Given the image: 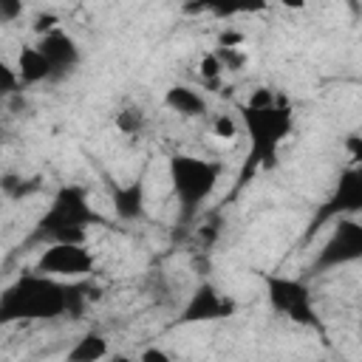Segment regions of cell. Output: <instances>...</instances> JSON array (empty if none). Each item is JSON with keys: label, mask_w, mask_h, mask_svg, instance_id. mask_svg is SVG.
Returning <instances> with one entry per match:
<instances>
[{"label": "cell", "mask_w": 362, "mask_h": 362, "mask_svg": "<svg viewBox=\"0 0 362 362\" xmlns=\"http://www.w3.org/2000/svg\"><path fill=\"white\" fill-rule=\"evenodd\" d=\"M34 45L51 59L54 74H57V82L65 79L68 74H74V71L79 68V62H82V51H79V45H76V40H74L71 34H65L62 28L37 37Z\"/></svg>", "instance_id": "30bf717a"}, {"label": "cell", "mask_w": 362, "mask_h": 362, "mask_svg": "<svg viewBox=\"0 0 362 362\" xmlns=\"http://www.w3.org/2000/svg\"><path fill=\"white\" fill-rule=\"evenodd\" d=\"M223 71H226V68H223V62H221V57H218L215 51H209V54H204V57L198 59V74H201L204 82H218Z\"/></svg>", "instance_id": "ac0fdd59"}, {"label": "cell", "mask_w": 362, "mask_h": 362, "mask_svg": "<svg viewBox=\"0 0 362 362\" xmlns=\"http://www.w3.org/2000/svg\"><path fill=\"white\" fill-rule=\"evenodd\" d=\"M99 297L88 280H62L42 272H28L8 283L0 294V322H37L59 317H82L85 305Z\"/></svg>", "instance_id": "6da1fadb"}, {"label": "cell", "mask_w": 362, "mask_h": 362, "mask_svg": "<svg viewBox=\"0 0 362 362\" xmlns=\"http://www.w3.org/2000/svg\"><path fill=\"white\" fill-rule=\"evenodd\" d=\"M110 351H107V339L99 334V331H88L82 334L68 351H65V359L68 362H96V359H105Z\"/></svg>", "instance_id": "5bb4252c"}, {"label": "cell", "mask_w": 362, "mask_h": 362, "mask_svg": "<svg viewBox=\"0 0 362 362\" xmlns=\"http://www.w3.org/2000/svg\"><path fill=\"white\" fill-rule=\"evenodd\" d=\"M345 153L351 164H362V133H348L345 136Z\"/></svg>", "instance_id": "7402d4cb"}, {"label": "cell", "mask_w": 362, "mask_h": 362, "mask_svg": "<svg viewBox=\"0 0 362 362\" xmlns=\"http://www.w3.org/2000/svg\"><path fill=\"white\" fill-rule=\"evenodd\" d=\"M164 105H167L173 113L184 116V119H201V116L209 113L206 99H204L195 88H189V85H170V88L164 90Z\"/></svg>", "instance_id": "4fadbf2b"}, {"label": "cell", "mask_w": 362, "mask_h": 362, "mask_svg": "<svg viewBox=\"0 0 362 362\" xmlns=\"http://www.w3.org/2000/svg\"><path fill=\"white\" fill-rule=\"evenodd\" d=\"M240 122L232 116V113H218L215 119H212V133L218 136V139H223V141H232V139H238V133H240Z\"/></svg>", "instance_id": "e0dca14e"}, {"label": "cell", "mask_w": 362, "mask_h": 362, "mask_svg": "<svg viewBox=\"0 0 362 362\" xmlns=\"http://www.w3.org/2000/svg\"><path fill=\"white\" fill-rule=\"evenodd\" d=\"M105 223L107 221L96 212V206L90 204V195L82 184H62L54 192L45 212L34 221V226L23 238L20 249L31 252V249H42L48 243H85L88 232L93 226H105Z\"/></svg>", "instance_id": "3957f363"}, {"label": "cell", "mask_w": 362, "mask_h": 362, "mask_svg": "<svg viewBox=\"0 0 362 362\" xmlns=\"http://www.w3.org/2000/svg\"><path fill=\"white\" fill-rule=\"evenodd\" d=\"M110 204L119 221H141L147 215V187L144 178L136 175L124 184H113L110 187Z\"/></svg>", "instance_id": "8fae6325"}, {"label": "cell", "mask_w": 362, "mask_h": 362, "mask_svg": "<svg viewBox=\"0 0 362 362\" xmlns=\"http://www.w3.org/2000/svg\"><path fill=\"white\" fill-rule=\"evenodd\" d=\"M362 260V221L337 218L331 221V235L322 240L317 257L308 266V274H325Z\"/></svg>", "instance_id": "8992f818"}, {"label": "cell", "mask_w": 362, "mask_h": 362, "mask_svg": "<svg viewBox=\"0 0 362 362\" xmlns=\"http://www.w3.org/2000/svg\"><path fill=\"white\" fill-rule=\"evenodd\" d=\"M238 110H240V124L249 136L246 161L238 178V189H240L246 187L255 170H274L280 164V150L294 130V113L269 88H257L249 96V102L240 105Z\"/></svg>", "instance_id": "7a4b0ae2"}, {"label": "cell", "mask_w": 362, "mask_h": 362, "mask_svg": "<svg viewBox=\"0 0 362 362\" xmlns=\"http://www.w3.org/2000/svg\"><path fill=\"white\" fill-rule=\"evenodd\" d=\"M266 300L269 308L286 320H291L294 325L311 328V331H322V322L317 317L314 308V294L308 288L305 280L300 277H286V274H266Z\"/></svg>", "instance_id": "5b68a950"}, {"label": "cell", "mask_w": 362, "mask_h": 362, "mask_svg": "<svg viewBox=\"0 0 362 362\" xmlns=\"http://www.w3.org/2000/svg\"><path fill=\"white\" fill-rule=\"evenodd\" d=\"M25 11V0H0V23L3 25H11L23 17Z\"/></svg>", "instance_id": "ffe728a7"}, {"label": "cell", "mask_w": 362, "mask_h": 362, "mask_svg": "<svg viewBox=\"0 0 362 362\" xmlns=\"http://www.w3.org/2000/svg\"><path fill=\"white\" fill-rule=\"evenodd\" d=\"M269 8V0H238V14H260Z\"/></svg>", "instance_id": "603a6c76"}, {"label": "cell", "mask_w": 362, "mask_h": 362, "mask_svg": "<svg viewBox=\"0 0 362 362\" xmlns=\"http://www.w3.org/2000/svg\"><path fill=\"white\" fill-rule=\"evenodd\" d=\"M0 189L8 201H23V198H31L42 189V178L40 175H31V178H23L17 173H6L3 181H0Z\"/></svg>", "instance_id": "9a60e30c"}, {"label": "cell", "mask_w": 362, "mask_h": 362, "mask_svg": "<svg viewBox=\"0 0 362 362\" xmlns=\"http://www.w3.org/2000/svg\"><path fill=\"white\" fill-rule=\"evenodd\" d=\"M17 74H20V82L23 85H42V82H57V74H54V65L51 59L37 48V45H28L17 54Z\"/></svg>", "instance_id": "7c38bea8"}, {"label": "cell", "mask_w": 362, "mask_h": 362, "mask_svg": "<svg viewBox=\"0 0 362 362\" xmlns=\"http://www.w3.org/2000/svg\"><path fill=\"white\" fill-rule=\"evenodd\" d=\"M34 34L37 37H42V34H51V31H57L59 28V17L54 14V11H40L37 17H34Z\"/></svg>", "instance_id": "44dd1931"}, {"label": "cell", "mask_w": 362, "mask_h": 362, "mask_svg": "<svg viewBox=\"0 0 362 362\" xmlns=\"http://www.w3.org/2000/svg\"><path fill=\"white\" fill-rule=\"evenodd\" d=\"M96 266V257L85 243H48L40 249V257L34 263L37 272L54 274V277H88Z\"/></svg>", "instance_id": "ba28073f"}, {"label": "cell", "mask_w": 362, "mask_h": 362, "mask_svg": "<svg viewBox=\"0 0 362 362\" xmlns=\"http://www.w3.org/2000/svg\"><path fill=\"white\" fill-rule=\"evenodd\" d=\"M113 127L124 136H141L147 127V113L139 105H124L116 116H113Z\"/></svg>", "instance_id": "2e32d148"}, {"label": "cell", "mask_w": 362, "mask_h": 362, "mask_svg": "<svg viewBox=\"0 0 362 362\" xmlns=\"http://www.w3.org/2000/svg\"><path fill=\"white\" fill-rule=\"evenodd\" d=\"M235 300L229 294H223L218 286L212 283H198L192 288V294L187 297L184 308L178 311V325H195V322H215V320H226L235 314Z\"/></svg>", "instance_id": "9c48e42d"}, {"label": "cell", "mask_w": 362, "mask_h": 362, "mask_svg": "<svg viewBox=\"0 0 362 362\" xmlns=\"http://www.w3.org/2000/svg\"><path fill=\"white\" fill-rule=\"evenodd\" d=\"M221 173H223L221 161L198 158V156H187V153L170 156L167 175H170L173 195L181 206V221L195 218V212L204 206V201L212 198V192L218 189Z\"/></svg>", "instance_id": "277c9868"}, {"label": "cell", "mask_w": 362, "mask_h": 362, "mask_svg": "<svg viewBox=\"0 0 362 362\" xmlns=\"http://www.w3.org/2000/svg\"><path fill=\"white\" fill-rule=\"evenodd\" d=\"M356 215H362V164H351L348 170L339 173L334 189L328 192V198L320 204V209L308 221L305 238L311 240L317 229H322L325 223L337 218H356Z\"/></svg>", "instance_id": "52a82bcc"}, {"label": "cell", "mask_w": 362, "mask_h": 362, "mask_svg": "<svg viewBox=\"0 0 362 362\" xmlns=\"http://www.w3.org/2000/svg\"><path fill=\"white\" fill-rule=\"evenodd\" d=\"M283 8H288V11H300V8H305L308 6V0H277Z\"/></svg>", "instance_id": "d4e9b609"}, {"label": "cell", "mask_w": 362, "mask_h": 362, "mask_svg": "<svg viewBox=\"0 0 362 362\" xmlns=\"http://www.w3.org/2000/svg\"><path fill=\"white\" fill-rule=\"evenodd\" d=\"M195 8H204L212 17H235L238 0H195Z\"/></svg>", "instance_id": "d6986e66"}, {"label": "cell", "mask_w": 362, "mask_h": 362, "mask_svg": "<svg viewBox=\"0 0 362 362\" xmlns=\"http://www.w3.org/2000/svg\"><path fill=\"white\" fill-rule=\"evenodd\" d=\"M139 359L141 362H170V354L161 351V348H147V351L139 354Z\"/></svg>", "instance_id": "cb8c5ba5"}]
</instances>
